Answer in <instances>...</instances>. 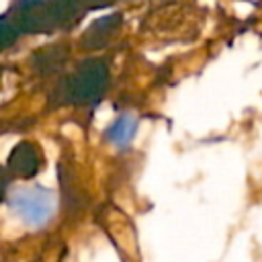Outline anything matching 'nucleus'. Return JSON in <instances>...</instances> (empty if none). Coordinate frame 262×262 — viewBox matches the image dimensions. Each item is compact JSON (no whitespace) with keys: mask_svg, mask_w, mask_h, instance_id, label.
<instances>
[{"mask_svg":"<svg viewBox=\"0 0 262 262\" xmlns=\"http://www.w3.org/2000/svg\"><path fill=\"white\" fill-rule=\"evenodd\" d=\"M135 127H137V121H135L131 115H121V117L111 125V129L106 131V135H108V139H111L115 145L125 147V145L131 141V137H133V133H135Z\"/></svg>","mask_w":262,"mask_h":262,"instance_id":"nucleus-2","label":"nucleus"},{"mask_svg":"<svg viewBox=\"0 0 262 262\" xmlns=\"http://www.w3.org/2000/svg\"><path fill=\"white\" fill-rule=\"evenodd\" d=\"M10 207L23 217L25 223L39 227L49 221L55 205H53V194L49 190L41 186H33V188L16 190L10 196Z\"/></svg>","mask_w":262,"mask_h":262,"instance_id":"nucleus-1","label":"nucleus"}]
</instances>
